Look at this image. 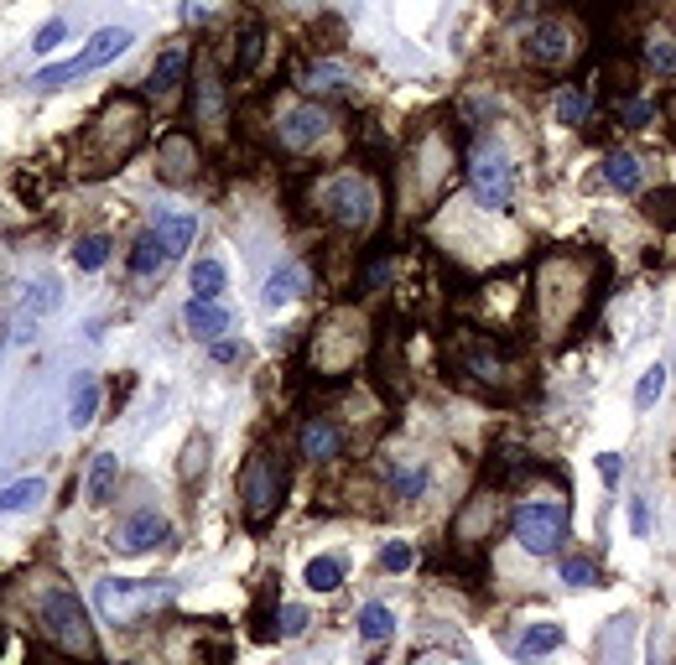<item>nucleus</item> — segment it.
<instances>
[{
	"label": "nucleus",
	"instance_id": "nucleus-1",
	"mask_svg": "<svg viewBox=\"0 0 676 665\" xmlns=\"http://www.w3.org/2000/svg\"><path fill=\"white\" fill-rule=\"evenodd\" d=\"M604 260L594 250H541L531 266V332L547 349H562L598 307Z\"/></svg>",
	"mask_w": 676,
	"mask_h": 665
},
{
	"label": "nucleus",
	"instance_id": "nucleus-2",
	"mask_svg": "<svg viewBox=\"0 0 676 665\" xmlns=\"http://www.w3.org/2000/svg\"><path fill=\"white\" fill-rule=\"evenodd\" d=\"M442 370L453 374L458 385L489 395V401H520L531 391V364L516 343L495 338L489 328H453L442 338Z\"/></svg>",
	"mask_w": 676,
	"mask_h": 665
},
{
	"label": "nucleus",
	"instance_id": "nucleus-3",
	"mask_svg": "<svg viewBox=\"0 0 676 665\" xmlns=\"http://www.w3.org/2000/svg\"><path fill=\"white\" fill-rule=\"evenodd\" d=\"M146 131H151L146 99H136L131 89H115V94L94 110V120L79 131V140H74V177H79V182L115 177L120 167L146 146Z\"/></svg>",
	"mask_w": 676,
	"mask_h": 665
},
{
	"label": "nucleus",
	"instance_id": "nucleus-4",
	"mask_svg": "<svg viewBox=\"0 0 676 665\" xmlns=\"http://www.w3.org/2000/svg\"><path fill=\"white\" fill-rule=\"evenodd\" d=\"M302 203L307 214L323 218L338 235H364L380 224V188L370 172L359 167H328V172H313L302 182Z\"/></svg>",
	"mask_w": 676,
	"mask_h": 665
},
{
	"label": "nucleus",
	"instance_id": "nucleus-5",
	"mask_svg": "<svg viewBox=\"0 0 676 665\" xmlns=\"http://www.w3.org/2000/svg\"><path fill=\"white\" fill-rule=\"evenodd\" d=\"M453 167H463V151H458L453 131H448L442 120L427 125V131H417L412 146H406V157H401V167H396V203L406 214L432 208L442 198V188H448Z\"/></svg>",
	"mask_w": 676,
	"mask_h": 665
},
{
	"label": "nucleus",
	"instance_id": "nucleus-6",
	"mask_svg": "<svg viewBox=\"0 0 676 665\" xmlns=\"http://www.w3.org/2000/svg\"><path fill=\"white\" fill-rule=\"evenodd\" d=\"M271 146L286 161H328L343 146V110L328 99H286L271 110Z\"/></svg>",
	"mask_w": 676,
	"mask_h": 665
},
{
	"label": "nucleus",
	"instance_id": "nucleus-7",
	"mask_svg": "<svg viewBox=\"0 0 676 665\" xmlns=\"http://www.w3.org/2000/svg\"><path fill=\"white\" fill-rule=\"evenodd\" d=\"M364 353H370V317L359 313V307H334L313 328L302 364H307L313 380H334L338 385V380H349L364 364Z\"/></svg>",
	"mask_w": 676,
	"mask_h": 665
},
{
	"label": "nucleus",
	"instance_id": "nucleus-8",
	"mask_svg": "<svg viewBox=\"0 0 676 665\" xmlns=\"http://www.w3.org/2000/svg\"><path fill=\"white\" fill-rule=\"evenodd\" d=\"M463 177H469V193L484 214H505L510 198H516V157H510V140L495 131H478L463 151Z\"/></svg>",
	"mask_w": 676,
	"mask_h": 665
},
{
	"label": "nucleus",
	"instance_id": "nucleus-9",
	"mask_svg": "<svg viewBox=\"0 0 676 665\" xmlns=\"http://www.w3.org/2000/svg\"><path fill=\"white\" fill-rule=\"evenodd\" d=\"M42 634L68 661H100V640H94V624H89V608H83V598L63 577H47V587H42Z\"/></svg>",
	"mask_w": 676,
	"mask_h": 665
},
{
	"label": "nucleus",
	"instance_id": "nucleus-10",
	"mask_svg": "<svg viewBox=\"0 0 676 665\" xmlns=\"http://www.w3.org/2000/svg\"><path fill=\"white\" fill-rule=\"evenodd\" d=\"M286 478H292V469H286V458L277 448H256L245 458V469H239V509H245L250 530L277 520L281 499H286Z\"/></svg>",
	"mask_w": 676,
	"mask_h": 665
},
{
	"label": "nucleus",
	"instance_id": "nucleus-11",
	"mask_svg": "<svg viewBox=\"0 0 676 665\" xmlns=\"http://www.w3.org/2000/svg\"><path fill=\"white\" fill-rule=\"evenodd\" d=\"M178 598V583H125V577H104L100 593H94V604L110 624L131 629L140 624L146 613H161V608H172Z\"/></svg>",
	"mask_w": 676,
	"mask_h": 665
},
{
	"label": "nucleus",
	"instance_id": "nucleus-12",
	"mask_svg": "<svg viewBox=\"0 0 676 665\" xmlns=\"http://www.w3.org/2000/svg\"><path fill=\"white\" fill-rule=\"evenodd\" d=\"M583 26L573 16H541L531 32H526V63L541 68V74H567L577 58H583Z\"/></svg>",
	"mask_w": 676,
	"mask_h": 665
},
{
	"label": "nucleus",
	"instance_id": "nucleus-13",
	"mask_svg": "<svg viewBox=\"0 0 676 665\" xmlns=\"http://www.w3.org/2000/svg\"><path fill=\"white\" fill-rule=\"evenodd\" d=\"M188 120L199 125V136L219 140L229 131V83H224L219 63L203 53L199 68H193V79H188Z\"/></svg>",
	"mask_w": 676,
	"mask_h": 665
},
{
	"label": "nucleus",
	"instance_id": "nucleus-14",
	"mask_svg": "<svg viewBox=\"0 0 676 665\" xmlns=\"http://www.w3.org/2000/svg\"><path fill=\"white\" fill-rule=\"evenodd\" d=\"M131 42H136V32H125V26H104V32H94L89 37V47L83 53H74L68 63H47L37 79V89H63V83H74L83 79V74H94V68H104V63H115L131 53Z\"/></svg>",
	"mask_w": 676,
	"mask_h": 665
},
{
	"label": "nucleus",
	"instance_id": "nucleus-15",
	"mask_svg": "<svg viewBox=\"0 0 676 665\" xmlns=\"http://www.w3.org/2000/svg\"><path fill=\"white\" fill-rule=\"evenodd\" d=\"M510 530L531 556H552L567 541V499H526L510 509Z\"/></svg>",
	"mask_w": 676,
	"mask_h": 665
},
{
	"label": "nucleus",
	"instance_id": "nucleus-16",
	"mask_svg": "<svg viewBox=\"0 0 676 665\" xmlns=\"http://www.w3.org/2000/svg\"><path fill=\"white\" fill-rule=\"evenodd\" d=\"M499 526H510V509H505V494L495 489V484H484L478 494H469V505L458 509V526H453V546L458 551H484L489 546V536H495Z\"/></svg>",
	"mask_w": 676,
	"mask_h": 665
},
{
	"label": "nucleus",
	"instance_id": "nucleus-17",
	"mask_svg": "<svg viewBox=\"0 0 676 665\" xmlns=\"http://www.w3.org/2000/svg\"><path fill=\"white\" fill-rule=\"evenodd\" d=\"M203 172V151H199V136L193 131H167L157 140V177L161 182H193Z\"/></svg>",
	"mask_w": 676,
	"mask_h": 665
},
{
	"label": "nucleus",
	"instance_id": "nucleus-18",
	"mask_svg": "<svg viewBox=\"0 0 676 665\" xmlns=\"http://www.w3.org/2000/svg\"><path fill=\"white\" fill-rule=\"evenodd\" d=\"M343 448H349V437H343V427L334 416H302L297 452L307 463H334V458H343Z\"/></svg>",
	"mask_w": 676,
	"mask_h": 665
},
{
	"label": "nucleus",
	"instance_id": "nucleus-19",
	"mask_svg": "<svg viewBox=\"0 0 676 665\" xmlns=\"http://www.w3.org/2000/svg\"><path fill=\"white\" fill-rule=\"evenodd\" d=\"M188 79H193V58H188L182 42H172V47H161V58L146 74V99H172Z\"/></svg>",
	"mask_w": 676,
	"mask_h": 665
},
{
	"label": "nucleus",
	"instance_id": "nucleus-20",
	"mask_svg": "<svg viewBox=\"0 0 676 665\" xmlns=\"http://www.w3.org/2000/svg\"><path fill=\"white\" fill-rule=\"evenodd\" d=\"M161 541H172V526H167L161 515H131V520L115 530L120 556H146V551H157Z\"/></svg>",
	"mask_w": 676,
	"mask_h": 665
},
{
	"label": "nucleus",
	"instance_id": "nucleus-21",
	"mask_svg": "<svg viewBox=\"0 0 676 665\" xmlns=\"http://www.w3.org/2000/svg\"><path fill=\"white\" fill-rule=\"evenodd\" d=\"M292 79H297V94L302 99H318V94H328V99H343V89H349V74L338 68V63H297L292 68Z\"/></svg>",
	"mask_w": 676,
	"mask_h": 665
},
{
	"label": "nucleus",
	"instance_id": "nucleus-22",
	"mask_svg": "<svg viewBox=\"0 0 676 665\" xmlns=\"http://www.w3.org/2000/svg\"><path fill=\"white\" fill-rule=\"evenodd\" d=\"M604 182L615 193H645L651 188V161L640 157V151H609L604 157Z\"/></svg>",
	"mask_w": 676,
	"mask_h": 665
},
{
	"label": "nucleus",
	"instance_id": "nucleus-23",
	"mask_svg": "<svg viewBox=\"0 0 676 665\" xmlns=\"http://www.w3.org/2000/svg\"><path fill=\"white\" fill-rule=\"evenodd\" d=\"M146 229H151V235L161 239L167 260H178V255L188 250V245H193V235H199V218H193V214H178V208H157Z\"/></svg>",
	"mask_w": 676,
	"mask_h": 665
},
{
	"label": "nucleus",
	"instance_id": "nucleus-24",
	"mask_svg": "<svg viewBox=\"0 0 676 665\" xmlns=\"http://www.w3.org/2000/svg\"><path fill=\"white\" fill-rule=\"evenodd\" d=\"M380 473H385V489L396 494V499H406V505H412V499H421V494H427V484H432V473H427V463H421V458H412V463H396V458H391V463H380Z\"/></svg>",
	"mask_w": 676,
	"mask_h": 665
},
{
	"label": "nucleus",
	"instance_id": "nucleus-25",
	"mask_svg": "<svg viewBox=\"0 0 676 665\" xmlns=\"http://www.w3.org/2000/svg\"><path fill=\"white\" fill-rule=\"evenodd\" d=\"M182 323L199 332V338H219V332H229L235 317H229V307H224L219 296H193V302L182 307Z\"/></svg>",
	"mask_w": 676,
	"mask_h": 665
},
{
	"label": "nucleus",
	"instance_id": "nucleus-26",
	"mask_svg": "<svg viewBox=\"0 0 676 665\" xmlns=\"http://www.w3.org/2000/svg\"><path fill=\"white\" fill-rule=\"evenodd\" d=\"M53 307H58V281H37V286H26V296H21L16 317H11L16 338H32L37 317H42V313H53Z\"/></svg>",
	"mask_w": 676,
	"mask_h": 665
},
{
	"label": "nucleus",
	"instance_id": "nucleus-27",
	"mask_svg": "<svg viewBox=\"0 0 676 665\" xmlns=\"http://www.w3.org/2000/svg\"><path fill=\"white\" fill-rule=\"evenodd\" d=\"M640 58H645V68H651L656 79H676V32H666V26H645Z\"/></svg>",
	"mask_w": 676,
	"mask_h": 665
},
{
	"label": "nucleus",
	"instance_id": "nucleus-28",
	"mask_svg": "<svg viewBox=\"0 0 676 665\" xmlns=\"http://www.w3.org/2000/svg\"><path fill=\"white\" fill-rule=\"evenodd\" d=\"M266 26H260V21H245V26H239L235 32V68H229V74H235V79H250V74H256L260 68V58H266Z\"/></svg>",
	"mask_w": 676,
	"mask_h": 665
},
{
	"label": "nucleus",
	"instance_id": "nucleus-29",
	"mask_svg": "<svg viewBox=\"0 0 676 665\" xmlns=\"http://www.w3.org/2000/svg\"><path fill=\"white\" fill-rule=\"evenodd\" d=\"M115 484H120L115 452H94V463H89V473H83V494H89V505H110V499H115Z\"/></svg>",
	"mask_w": 676,
	"mask_h": 665
},
{
	"label": "nucleus",
	"instance_id": "nucleus-30",
	"mask_svg": "<svg viewBox=\"0 0 676 665\" xmlns=\"http://www.w3.org/2000/svg\"><path fill=\"white\" fill-rule=\"evenodd\" d=\"M161 266H167V250H161V239L151 235V229H140V235L131 239V275H157Z\"/></svg>",
	"mask_w": 676,
	"mask_h": 665
},
{
	"label": "nucleus",
	"instance_id": "nucleus-31",
	"mask_svg": "<svg viewBox=\"0 0 676 665\" xmlns=\"http://www.w3.org/2000/svg\"><path fill=\"white\" fill-rule=\"evenodd\" d=\"M94 416H100V380H94V374H79V385H74V406H68V421L83 431Z\"/></svg>",
	"mask_w": 676,
	"mask_h": 665
},
{
	"label": "nucleus",
	"instance_id": "nucleus-32",
	"mask_svg": "<svg viewBox=\"0 0 676 665\" xmlns=\"http://www.w3.org/2000/svg\"><path fill=\"white\" fill-rule=\"evenodd\" d=\"M588 110H594V99L583 94L577 83H562L557 99H552V115H557V125H583V120H588Z\"/></svg>",
	"mask_w": 676,
	"mask_h": 665
},
{
	"label": "nucleus",
	"instance_id": "nucleus-33",
	"mask_svg": "<svg viewBox=\"0 0 676 665\" xmlns=\"http://www.w3.org/2000/svg\"><path fill=\"white\" fill-rule=\"evenodd\" d=\"M302 583L313 587V593H334L343 583V556H313L307 567H302Z\"/></svg>",
	"mask_w": 676,
	"mask_h": 665
},
{
	"label": "nucleus",
	"instance_id": "nucleus-34",
	"mask_svg": "<svg viewBox=\"0 0 676 665\" xmlns=\"http://www.w3.org/2000/svg\"><path fill=\"white\" fill-rule=\"evenodd\" d=\"M359 634H364L370 645L391 640V634H396V619H391V608H385V604H364V608H359Z\"/></svg>",
	"mask_w": 676,
	"mask_h": 665
},
{
	"label": "nucleus",
	"instance_id": "nucleus-35",
	"mask_svg": "<svg viewBox=\"0 0 676 665\" xmlns=\"http://www.w3.org/2000/svg\"><path fill=\"white\" fill-rule=\"evenodd\" d=\"M42 478H21V484H11V489H0V515H26V509L42 499Z\"/></svg>",
	"mask_w": 676,
	"mask_h": 665
},
{
	"label": "nucleus",
	"instance_id": "nucleus-36",
	"mask_svg": "<svg viewBox=\"0 0 676 665\" xmlns=\"http://www.w3.org/2000/svg\"><path fill=\"white\" fill-rule=\"evenodd\" d=\"M557 645H562V629L557 624H537L516 645V655H520V661H537V655H547V650H557Z\"/></svg>",
	"mask_w": 676,
	"mask_h": 665
},
{
	"label": "nucleus",
	"instance_id": "nucleus-37",
	"mask_svg": "<svg viewBox=\"0 0 676 665\" xmlns=\"http://www.w3.org/2000/svg\"><path fill=\"white\" fill-rule=\"evenodd\" d=\"M104 260H110V235H83L79 245H74V266H79V271H100Z\"/></svg>",
	"mask_w": 676,
	"mask_h": 665
},
{
	"label": "nucleus",
	"instance_id": "nucleus-38",
	"mask_svg": "<svg viewBox=\"0 0 676 665\" xmlns=\"http://www.w3.org/2000/svg\"><path fill=\"white\" fill-rule=\"evenodd\" d=\"M229 271H224V260H199L193 266V296H219Z\"/></svg>",
	"mask_w": 676,
	"mask_h": 665
},
{
	"label": "nucleus",
	"instance_id": "nucleus-39",
	"mask_svg": "<svg viewBox=\"0 0 676 665\" xmlns=\"http://www.w3.org/2000/svg\"><path fill=\"white\" fill-rule=\"evenodd\" d=\"M297 286H302V271H297V266H281V271L266 281V307H281V302H292V296H297Z\"/></svg>",
	"mask_w": 676,
	"mask_h": 665
},
{
	"label": "nucleus",
	"instance_id": "nucleus-40",
	"mask_svg": "<svg viewBox=\"0 0 676 665\" xmlns=\"http://www.w3.org/2000/svg\"><path fill=\"white\" fill-rule=\"evenodd\" d=\"M661 391H666V364H651V370L640 374V385H635V406L640 412H651L661 401Z\"/></svg>",
	"mask_w": 676,
	"mask_h": 665
},
{
	"label": "nucleus",
	"instance_id": "nucleus-41",
	"mask_svg": "<svg viewBox=\"0 0 676 665\" xmlns=\"http://www.w3.org/2000/svg\"><path fill=\"white\" fill-rule=\"evenodd\" d=\"M307 624H313V613H307V608H297V604L281 608V613H277V640H297Z\"/></svg>",
	"mask_w": 676,
	"mask_h": 665
},
{
	"label": "nucleus",
	"instance_id": "nucleus-42",
	"mask_svg": "<svg viewBox=\"0 0 676 665\" xmlns=\"http://www.w3.org/2000/svg\"><path fill=\"white\" fill-rule=\"evenodd\" d=\"M562 583H573V587H594V583H598V567L588 562V556H567V562H562Z\"/></svg>",
	"mask_w": 676,
	"mask_h": 665
},
{
	"label": "nucleus",
	"instance_id": "nucleus-43",
	"mask_svg": "<svg viewBox=\"0 0 676 665\" xmlns=\"http://www.w3.org/2000/svg\"><path fill=\"white\" fill-rule=\"evenodd\" d=\"M656 120V104H645V99H624V110H619V125L624 131H640V125H651Z\"/></svg>",
	"mask_w": 676,
	"mask_h": 665
},
{
	"label": "nucleus",
	"instance_id": "nucleus-44",
	"mask_svg": "<svg viewBox=\"0 0 676 665\" xmlns=\"http://www.w3.org/2000/svg\"><path fill=\"white\" fill-rule=\"evenodd\" d=\"M63 37H68V21L53 16V21H47V26L37 32V37H32V47H37V53H53V47H63Z\"/></svg>",
	"mask_w": 676,
	"mask_h": 665
},
{
	"label": "nucleus",
	"instance_id": "nucleus-45",
	"mask_svg": "<svg viewBox=\"0 0 676 665\" xmlns=\"http://www.w3.org/2000/svg\"><path fill=\"white\" fill-rule=\"evenodd\" d=\"M380 567H385V572H406V567H412V546H406V541H391V546L380 551Z\"/></svg>",
	"mask_w": 676,
	"mask_h": 665
},
{
	"label": "nucleus",
	"instance_id": "nucleus-46",
	"mask_svg": "<svg viewBox=\"0 0 676 665\" xmlns=\"http://www.w3.org/2000/svg\"><path fill=\"white\" fill-rule=\"evenodd\" d=\"M645 208H651V218H661V224H666V218L676 214V193H651V198H645Z\"/></svg>",
	"mask_w": 676,
	"mask_h": 665
},
{
	"label": "nucleus",
	"instance_id": "nucleus-47",
	"mask_svg": "<svg viewBox=\"0 0 676 665\" xmlns=\"http://www.w3.org/2000/svg\"><path fill=\"white\" fill-rule=\"evenodd\" d=\"M203 452H209V442H203V437H193V442H188V463H182V473H188V478H199V473H203Z\"/></svg>",
	"mask_w": 676,
	"mask_h": 665
},
{
	"label": "nucleus",
	"instance_id": "nucleus-48",
	"mask_svg": "<svg viewBox=\"0 0 676 665\" xmlns=\"http://www.w3.org/2000/svg\"><path fill=\"white\" fill-rule=\"evenodd\" d=\"M598 473L604 484H619V452H598Z\"/></svg>",
	"mask_w": 676,
	"mask_h": 665
},
{
	"label": "nucleus",
	"instance_id": "nucleus-49",
	"mask_svg": "<svg viewBox=\"0 0 676 665\" xmlns=\"http://www.w3.org/2000/svg\"><path fill=\"white\" fill-rule=\"evenodd\" d=\"M630 526H635V536H645V530H651V509H645V499H635V505H630Z\"/></svg>",
	"mask_w": 676,
	"mask_h": 665
},
{
	"label": "nucleus",
	"instance_id": "nucleus-50",
	"mask_svg": "<svg viewBox=\"0 0 676 665\" xmlns=\"http://www.w3.org/2000/svg\"><path fill=\"white\" fill-rule=\"evenodd\" d=\"M214 5H219V0H188V5H182V21H203Z\"/></svg>",
	"mask_w": 676,
	"mask_h": 665
},
{
	"label": "nucleus",
	"instance_id": "nucleus-51",
	"mask_svg": "<svg viewBox=\"0 0 676 665\" xmlns=\"http://www.w3.org/2000/svg\"><path fill=\"white\" fill-rule=\"evenodd\" d=\"M666 120H672V131H676V89H672V99H666Z\"/></svg>",
	"mask_w": 676,
	"mask_h": 665
}]
</instances>
